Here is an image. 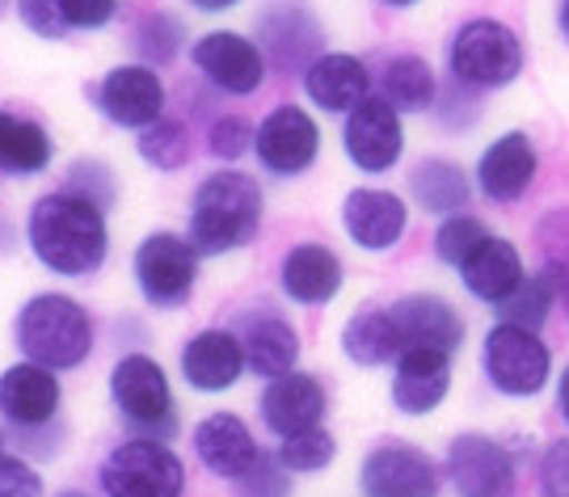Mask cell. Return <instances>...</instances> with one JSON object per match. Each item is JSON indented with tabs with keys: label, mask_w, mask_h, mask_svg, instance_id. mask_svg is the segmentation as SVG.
Here are the masks:
<instances>
[{
	"label": "cell",
	"mask_w": 569,
	"mask_h": 497,
	"mask_svg": "<svg viewBox=\"0 0 569 497\" xmlns=\"http://www.w3.org/2000/svg\"><path fill=\"white\" fill-rule=\"evenodd\" d=\"M26 241L51 274L84 278L102 270L110 232H106V215L98 203H89L72 190H60V194H42L30 207Z\"/></svg>",
	"instance_id": "cell-1"
},
{
	"label": "cell",
	"mask_w": 569,
	"mask_h": 497,
	"mask_svg": "<svg viewBox=\"0 0 569 497\" xmlns=\"http://www.w3.org/2000/svg\"><path fill=\"white\" fill-rule=\"evenodd\" d=\"M262 211L266 199L253 173L216 169L199 182L190 199V245L203 257L244 248L262 229Z\"/></svg>",
	"instance_id": "cell-2"
},
{
	"label": "cell",
	"mask_w": 569,
	"mask_h": 497,
	"mask_svg": "<svg viewBox=\"0 0 569 497\" xmlns=\"http://www.w3.org/2000/svg\"><path fill=\"white\" fill-rule=\"evenodd\" d=\"M448 77L465 84L472 93H498L523 77L528 63V47L519 39V30L507 26L502 18H465L448 39Z\"/></svg>",
	"instance_id": "cell-3"
},
{
	"label": "cell",
	"mask_w": 569,
	"mask_h": 497,
	"mask_svg": "<svg viewBox=\"0 0 569 497\" xmlns=\"http://www.w3.org/2000/svg\"><path fill=\"white\" fill-rule=\"evenodd\" d=\"M18 351L47 372H72L93 351V321L68 295H34L18 312Z\"/></svg>",
	"instance_id": "cell-4"
},
{
	"label": "cell",
	"mask_w": 569,
	"mask_h": 497,
	"mask_svg": "<svg viewBox=\"0 0 569 497\" xmlns=\"http://www.w3.org/2000/svg\"><path fill=\"white\" fill-rule=\"evenodd\" d=\"M486 384L507 400H536L552 379V351L536 329L493 321L481 337Z\"/></svg>",
	"instance_id": "cell-5"
},
{
	"label": "cell",
	"mask_w": 569,
	"mask_h": 497,
	"mask_svg": "<svg viewBox=\"0 0 569 497\" xmlns=\"http://www.w3.org/2000/svg\"><path fill=\"white\" fill-rule=\"evenodd\" d=\"M110 497H182L186 464L164 438H127L98 468Z\"/></svg>",
	"instance_id": "cell-6"
},
{
	"label": "cell",
	"mask_w": 569,
	"mask_h": 497,
	"mask_svg": "<svg viewBox=\"0 0 569 497\" xmlns=\"http://www.w3.org/2000/svg\"><path fill=\"white\" fill-rule=\"evenodd\" d=\"M199 248L190 245V236L178 232H152L136 245L131 257V274H136V287L152 308H182L194 295L199 283Z\"/></svg>",
	"instance_id": "cell-7"
},
{
	"label": "cell",
	"mask_w": 569,
	"mask_h": 497,
	"mask_svg": "<svg viewBox=\"0 0 569 497\" xmlns=\"http://www.w3.org/2000/svg\"><path fill=\"white\" fill-rule=\"evenodd\" d=\"M258 47H262L266 63L274 72H300L305 77L312 63L326 55V30L321 18L308 0H266L258 13Z\"/></svg>",
	"instance_id": "cell-8"
},
{
	"label": "cell",
	"mask_w": 569,
	"mask_h": 497,
	"mask_svg": "<svg viewBox=\"0 0 569 497\" xmlns=\"http://www.w3.org/2000/svg\"><path fill=\"white\" fill-rule=\"evenodd\" d=\"M439 459L406 438L376 443L359 464V494L363 497H443Z\"/></svg>",
	"instance_id": "cell-9"
},
{
	"label": "cell",
	"mask_w": 569,
	"mask_h": 497,
	"mask_svg": "<svg viewBox=\"0 0 569 497\" xmlns=\"http://www.w3.org/2000/svg\"><path fill=\"white\" fill-rule=\"evenodd\" d=\"M110 396L119 405V414L140 426L143 438L169 435L178 426L173 393H169V375L157 358L148 354H122L110 372Z\"/></svg>",
	"instance_id": "cell-10"
},
{
	"label": "cell",
	"mask_w": 569,
	"mask_h": 497,
	"mask_svg": "<svg viewBox=\"0 0 569 497\" xmlns=\"http://www.w3.org/2000/svg\"><path fill=\"white\" fill-rule=\"evenodd\" d=\"M342 152L346 161L367 173V178H385L401 165L406 156V114L371 93L363 105H355L342 123Z\"/></svg>",
	"instance_id": "cell-11"
},
{
	"label": "cell",
	"mask_w": 569,
	"mask_h": 497,
	"mask_svg": "<svg viewBox=\"0 0 569 497\" xmlns=\"http://www.w3.org/2000/svg\"><path fill=\"white\" fill-rule=\"evenodd\" d=\"M443 477L460 497H515L519 464L502 438L465 430L448 443Z\"/></svg>",
	"instance_id": "cell-12"
},
{
	"label": "cell",
	"mask_w": 569,
	"mask_h": 497,
	"mask_svg": "<svg viewBox=\"0 0 569 497\" xmlns=\"http://www.w3.org/2000/svg\"><path fill=\"white\" fill-rule=\"evenodd\" d=\"M258 165L274 178H300L317 165L321 156V123L308 114L305 105L283 102L274 105L258 123Z\"/></svg>",
	"instance_id": "cell-13"
},
{
	"label": "cell",
	"mask_w": 569,
	"mask_h": 497,
	"mask_svg": "<svg viewBox=\"0 0 569 497\" xmlns=\"http://www.w3.org/2000/svg\"><path fill=\"white\" fill-rule=\"evenodd\" d=\"M190 63L199 68L211 89H220L228 98H249L266 81V55L253 39H244L237 30H211L190 47Z\"/></svg>",
	"instance_id": "cell-14"
},
{
	"label": "cell",
	"mask_w": 569,
	"mask_h": 497,
	"mask_svg": "<svg viewBox=\"0 0 569 497\" xmlns=\"http://www.w3.org/2000/svg\"><path fill=\"white\" fill-rule=\"evenodd\" d=\"M536 173H540V148L528 131L515 126L481 148L472 182H477V194H486L493 207H515L531 190Z\"/></svg>",
	"instance_id": "cell-15"
},
{
	"label": "cell",
	"mask_w": 569,
	"mask_h": 497,
	"mask_svg": "<svg viewBox=\"0 0 569 497\" xmlns=\"http://www.w3.org/2000/svg\"><path fill=\"white\" fill-rule=\"evenodd\" d=\"M392 325L401 337V351H443L456 354L468 342V321L460 316V308L435 295V291H413L388 304Z\"/></svg>",
	"instance_id": "cell-16"
},
{
	"label": "cell",
	"mask_w": 569,
	"mask_h": 497,
	"mask_svg": "<svg viewBox=\"0 0 569 497\" xmlns=\"http://www.w3.org/2000/svg\"><path fill=\"white\" fill-rule=\"evenodd\" d=\"M93 102L114 126L140 135L143 126L164 119V84L148 63H119L93 84Z\"/></svg>",
	"instance_id": "cell-17"
},
{
	"label": "cell",
	"mask_w": 569,
	"mask_h": 497,
	"mask_svg": "<svg viewBox=\"0 0 569 497\" xmlns=\"http://www.w3.org/2000/svg\"><path fill=\"white\" fill-rule=\"evenodd\" d=\"M342 232L363 253H388L406 241L409 203L397 190L355 186L342 199Z\"/></svg>",
	"instance_id": "cell-18"
},
{
	"label": "cell",
	"mask_w": 569,
	"mask_h": 497,
	"mask_svg": "<svg viewBox=\"0 0 569 497\" xmlns=\"http://www.w3.org/2000/svg\"><path fill=\"white\" fill-rule=\"evenodd\" d=\"M329 396L326 384L308 372H291L283 379H270L258 396V414H262V426L279 438H296L305 430H317L326 422Z\"/></svg>",
	"instance_id": "cell-19"
},
{
	"label": "cell",
	"mask_w": 569,
	"mask_h": 497,
	"mask_svg": "<svg viewBox=\"0 0 569 497\" xmlns=\"http://www.w3.org/2000/svg\"><path fill=\"white\" fill-rule=\"evenodd\" d=\"M465 291L477 300V304H489V308H502L515 291L528 283V262L519 245L510 236H498L489 232L481 245L465 257V266L456 270Z\"/></svg>",
	"instance_id": "cell-20"
},
{
	"label": "cell",
	"mask_w": 569,
	"mask_h": 497,
	"mask_svg": "<svg viewBox=\"0 0 569 497\" xmlns=\"http://www.w3.org/2000/svg\"><path fill=\"white\" fill-rule=\"evenodd\" d=\"M346 283L342 257L321 241H300L287 248L283 266H279V287L291 304L300 308H326L338 300V291Z\"/></svg>",
	"instance_id": "cell-21"
},
{
	"label": "cell",
	"mask_w": 569,
	"mask_h": 497,
	"mask_svg": "<svg viewBox=\"0 0 569 497\" xmlns=\"http://www.w3.org/2000/svg\"><path fill=\"white\" fill-rule=\"evenodd\" d=\"M392 409L406 417L435 414L451 393V354L443 351H401L392 363Z\"/></svg>",
	"instance_id": "cell-22"
},
{
	"label": "cell",
	"mask_w": 569,
	"mask_h": 497,
	"mask_svg": "<svg viewBox=\"0 0 569 497\" xmlns=\"http://www.w3.org/2000/svg\"><path fill=\"white\" fill-rule=\"evenodd\" d=\"M194 456L211 477L241 480L262 459V447H258V438L244 426L241 414L220 409V414H207L194 426Z\"/></svg>",
	"instance_id": "cell-23"
},
{
	"label": "cell",
	"mask_w": 569,
	"mask_h": 497,
	"mask_svg": "<svg viewBox=\"0 0 569 497\" xmlns=\"http://www.w3.org/2000/svg\"><path fill=\"white\" fill-rule=\"evenodd\" d=\"M300 81H305L308 102L326 114H350L376 93V72L350 51H326Z\"/></svg>",
	"instance_id": "cell-24"
},
{
	"label": "cell",
	"mask_w": 569,
	"mask_h": 497,
	"mask_svg": "<svg viewBox=\"0 0 569 497\" xmlns=\"http://www.w3.org/2000/svg\"><path fill=\"white\" fill-rule=\"evenodd\" d=\"M237 337H241L244 367L253 375H262L266 384L291 375L296 363H300V333H296V325H291L287 316H279V312H270V308L244 312Z\"/></svg>",
	"instance_id": "cell-25"
},
{
	"label": "cell",
	"mask_w": 569,
	"mask_h": 497,
	"mask_svg": "<svg viewBox=\"0 0 569 497\" xmlns=\"http://www.w3.org/2000/svg\"><path fill=\"white\" fill-rule=\"evenodd\" d=\"M244 372L241 337L232 329H203L182 346V379L194 393H228Z\"/></svg>",
	"instance_id": "cell-26"
},
{
	"label": "cell",
	"mask_w": 569,
	"mask_h": 497,
	"mask_svg": "<svg viewBox=\"0 0 569 497\" xmlns=\"http://www.w3.org/2000/svg\"><path fill=\"white\" fill-rule=\"evenodd\" d=\"M406 190H409V199L427 211V215L448 220V215H465V211L472 207L477 182H472V173H468L460 161H451V156H422V161L406 173Z\"/></svg>",
	"instance_id": "cell-27"
},
{
	"label": "cell",
	"mask_w": 569,
	"mask_h": 497,
	"mask_svg": "<svg viewBox=\"0 0 569 497\" xmlns=\"http://www.w3.org/2000/svg\"><path fill=\"white\" fill-rule=\"evenodd\" d=\"M439 89H443L439 72L418 51H392L376 68V93L401 114H427L439 98Z\"/></svg>",
	"instance_id": "cell-28"
},
{
	"label": "cell",
	"mask_w": 569,
	"mask_h": 497,
	"mask_svg": "<svg viewBox=\"0 0 569 497\" xmlns=\"http://www.w3.org/2000/svg\"><path fill=\"white\" fill-rule=\"evenodd\" d=\"M60 409V379L47 367L34 363H18L0 375V414L9 417L13 426H42L51 422Z\"/></svg>",
	"instance_id": "cell-29"
},
{
	"label": "cell",
	"mask_w": 569,
	"mask_h": 497,
	"mask_svg": "<svg viewBox=\"0 0 569 497\" xmlns=\"http://www.w3.org/2000/svg\"><path fill=\"white\" fill-rule=\"evenodd\" d=\"M342 354L355 367H388L401 358V337L392 325V312L385 304H363L350 312V321L342 325Z\"/></svg>",
	"instance_id": "cell-30"
},
{
	"label": "cell",
	"mask_w": 569,
	"mask_h": 497,
	"mask_svg": "<svg viewBox=\"0 0 569 497\" xmlns=\"http://www.w3.org/2000/svg\"><path fill=\"white\" fill-rule=\"evenodd\" d=\"M51 156H56V144L39 123L0 110V173L30 178L51 165Z\"/></svg>",
	"instance_id": "cell-31"
},
{
	"label": "cell",
	"mask_w": 569,
	"mask_h": 497,
	"mask_svg": "<svg viewBox=\"0 0 569 497\" xmlns=\"http://www.w3.org/2000/svg\"><path fill=\"white\" fill-rule=\"evenodd\" d=\"M557 300H561V291H557L549 270L540 266L536 274H528V283L498 308V321H502V325H519V329L540 333L545 329V321H549V312L557 308Z\"/></svg>",
	"instance_id": "cell-32"
},
{
	"label": "cell",
	"mask_w": 569,
	"mask_h": 497,
	"mask_svg": "<svg viewBox=\"0 0 569 497\" xmlns=\"http://www.w3.org/2000/svg\"><path fill=\"white\" fill-rule=\"evenodd\" d=\"M136 152L143 156V165L161 169V173H178V169L190 165V131H186L182 119H157L136 135Z\"/></svg>",
	"instance_id": "cell-33"
},
{
	"label": "cell",
	"mask_w": 569,
	"mask_h": 497,
	"mask_svg": "<svg viewBox=\"0 0 569 497\" xmlns=\"http://www.w3.org/2000/svg\"><path fill=\"white\" fill-rule=\"evenodd\" d=\"M481 114H486V93H472L465 84H456L448 77L443 89H439V98L430 105V119L439 131H448V135H465L472 126L481 123Z\"/></svg>",
	"instance_id": "cell-34"
},
{
	"label": "cell",
	"mask_w": 569,
	"mask_h": 497,
	"mask_svg": "<svg viewBox=\"0 0 569 497\" xmlns=\"http://www.w3.org/2000/svg\"><path fill=\"white\" fill-rule=\"evenodd\" d=\"M274 456H279V464H283L287 473H296V477L326 473L329 464L338 459V438L329 435L326 426H317V430H305V435H296V438H283Z\"/></svg>",
	"instance_id": "cell-35"
},
{
	"label": "cell",
	"mask_w": 569,
	"mask_h": 497,
	"mask_svg": "<svg viewBox=\"0 0 569 497\" xmlns=\"http://www.w3.org/2000/svg\"><path fill=\"white\" fill-rule=\"evenodd\" d=\"M489 236V224L481 220V215H472V211H465V215H448V220H439V229H435V257L443 262V266L460 270L465 266V257L472 253V248L481 245Z\"/></svg>",
	"instance_id": "cell-36"
},
{
	"label": "cell",
	"mask_w": 569,
	"mask_h": 497,
	"mask_svg": "<svg viewBox=\"0 0 569 497\" xmlns=\"http://www.w3.org/2000/svg\"><path fill=\"white\" fill-rule=\"evenodd\" d=\"M131 42H136V51H140L143 60L173 63L186 42V26L173 18V13H152V18L140 21V30H136Z\"/></svg>",
	"instance_id": "cell-37"
},
{
	"label": "cell",
	"mask_w": 569,
	"mask_h": 497,
	"mask_svg": "<svg viewBox=\"0 0 569 497\" xmlns=\"http://www.w3.org/2000/svg\"><path fill=\"white\" fill-rule=\"evenodd\" d=\"M253 144H258V126L249 123L244 114H220L216 123L207 126V148L220 161H241Z\"/></svg>",
	"instance_id": "cell-38"
},
{
	"label": "cell",
	"mask_w": 569,
	"mask_h": 497,
	"mask_svg": "<svg viewBox=\"0 0 569 497\" xmlns=\"http://www.w3.org/2000/svg\"><path fill=\"white\" fill-rule=\"evenodd\" d=\"M237 497H291V473H287L279 456H266L237 480Z\"/></svg>",
	"instance_id": "cell-39"
},
{
	"label": "cell",
	"mask_w": 569,
	"mask_h": 497,
	"mask_svg": "<svg viewBox=\"0 0 569 497\" xmlns=\"http://www.w3.org/2000/svg\"><path fill=\"white\" fill-rule=\"evenodd\" d=\"M18 18L30 34L39 39H63L68 34V21H63L60 0H18Z\"/></svg>",
	"instance_id": "cell-40"
},
{
	"label": "cell",
	"mask_w": 569,
	"mask_h": 497,
	"mask_svg": "<svg viewBox=\"0 0 569 497\" xmlns=\"http://www.w3.org/2000/svg\"><path fill=\"white\" fill-rule=\"evenodd\" d=\"M540 489L545 497H569V435L552 438L540 456Z\"/></svg>",
	"instance_id": "cell-41"
},
{
	"label": "cell",
	"mask_w": 569,
	"mask_h": 497,
	"mask_svg": "<svg viewBox=\"0 0 569 497\" xmlns=\"http://www.w3.org/2000/svg\"><path fill=\"white\" fill-rule=\"evenodd\" d=\"M0 497H42V473L18 456H0Z\"/></svg>",
	"instance_id": "cell-42"
},
{
	"label": "cell",
	"mask_w": 569,
	"mask_h": 497,
	"mask_svg": "<svg viewBox=\"0 0 569 497\" xmlns=\"http://www.w3.org/2000/svg\"><path fill=\"white\" fill-rule=\"evenodd\" d=\"M68 30H102L119 13V0H60Z\"/></svg>",
	"instance_id": "cell-43"
},
{
	"label": "cell",
	"mask_w": 569,
	"mask_h": 497,
	"mask_svg": "<svg viewBox=\"0 0 569 497\" xmlns=\"http://www.w3.org/2000/svg\"><path fill=\"white\" fill-rule=\"evenodd\" d=\"M557 417L569 426V363H566V372L557 375Z\"/></svg>",
	"instance_id": "cell-44"
},
{
	"label": "cell",
	"mask_w": 569,
	"mask_h": 497,
	"mask_svg": "<svg viewBox=\"0 0 569 497\" xmlns=\"http://www.w3.org/2000/svg\"><path fill=\"white\" fill-rule=\"evenodd\" d=\"M199 13H228V9H237L241 0H190Z\"/></svg>",
	"instance_id": "cell-45"
},
{
	"label": "cell",
	"mask_w": 569,
	"mask_h": 497,
	"mask_svg": "<svg viewBox=\"0 0 569 497\" xmlns=\"http://www.w3.org/2000/svg\"><path fill=\"white\" fill-rule=\"evenodd\" d=\"M557 34H561L569 47V0H557Z\"/></svg>",
	"instance_id": "cell-46"
},
{
	"label": "cell",
	"mask_w": 569,
	"mask_h": 497,
	"mask_svg": "<svg viewBox=\"0 0 569 497\" xmlns=\"http://www.w3.org/2000/svg\"><path fill=\"white\" fill-rule=\"evenodd\" d=\"M376 4H385V9H397V13H401V9H413V4H422V0H376Z\"/></svg>",
	"instance_id": "cell-47"
},
{
	"label": "cell",
	"mask_w": 569,
	"mask_h": 497,
	"mask_svg": "<svg viewBox=\"0 0 569 497\" xmlns=\"http://www.w3.org/2000/svg\"><path fill=\"white\" fill-rule=\"evenodd\" d=\"M56 497H89V494H81V489H63V494H56Z\"/></svg>",
	"instance_id": "cell-48"
},
{
	"label": "cell",
	"mask_w": 569,
	"mask_h": 497,
	"mask_svg": "<svg viewBox=\"0 0 569 497\" xmlns=\"http://www.w3.org/2000/svg\"><path fill=\"white\" fill-rule=\"evenodd\" d=\"M0 456H4V438H0Z\"/></svg>",
	"instance_id": "cell-49"
}]
</instances>
